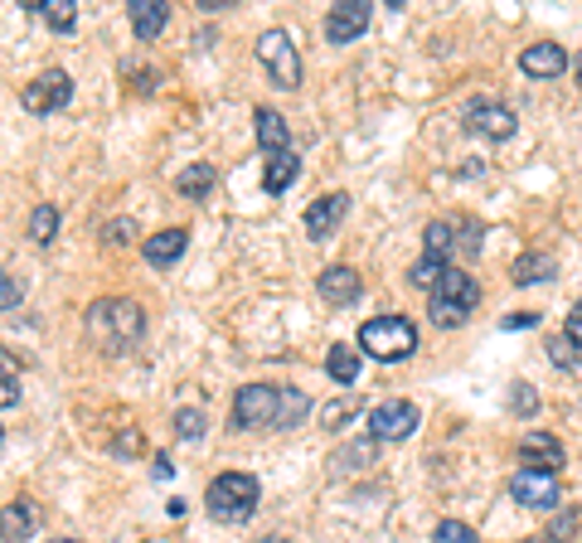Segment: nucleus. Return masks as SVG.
<instances>
[{
  "label": "nucleus",
  "instance_id": "nucleus-5",
  "mask_svg": "<svg viewBox=\"0 0 582 543\" xmlns=\"http://www.w3.org/2000/svg\"><path fill=\"white\" fill-rule=\"evenodd\" d=\"M282 418V389L272 383H248L233 393V432H268Z\"/></svg>",
  "mask_w": 582,
  "mask_h": 543
},
{
  "label": "nucleus",
  "instance_id": "nucleus-35",
  "mask_svg": "<svg viewBox=\"0 0 582 543\" xmlns=\"http://www.w3.org/2000/svg\"><path fill=\"white\" fill-rule=\"evenodd\" d=\"M514 399H510V408L514 413H539V399H534V389H524V383H514Z\"/></svg>",
  "mask_w": 582,
  "mask_h": 543
},
{
  "label": "nucleus",
  "instance_id": "nucleus-12",
  "mask_svg": "<svg viewBox=\"0 0 582 543\" xmlns=\"http://www.w3.org/2000/svg\"><path fill=\"white\" fill-rule=\"evenodd\" d=\"M520 471H563V442L553 432H524L520 442Z\"/></svg>",
  "mask_w": 582,
  "mask_h": 543
},
{
  "label": "nucleus",
  "instance_id": "nucleus-37",
  "mask_svg": "<svg viewBox=\"0 0 582 543\" xmlns=\"http://www.w3.org/2000/svg\"><path fill=\"white\" fill-rule=\"evenodd\" d=\"M529 325H539V311H514V315H505V330H529Z\"/></svg>",
  "mask_w": 582,
  "mask_h": 543
},
{
  "label": "nucleus",
  "instance_id": "nucleus-8",
  "mask_svg": "<svg viewBox=\"0 0 582 543\" xmlns=\"http://www.w3.org/2000/svg\"><path fill=\"white\" fill-rule=\"evenodd\" d=\"M461 122H466V131H475V137H491V141H510L514 137V112L505 108V102H495V98H471L466 112H461Z\"/></svg>",
  "mask_w": 582,
  "mask_h": 543
},
{
  "label": "nucleus",
  "instance_id": "nucleus-21",
  "mask_svg": "<svg viewBox=\"0 0 582 543\" xmlns=\"http://www.w3.org/2000/svg\"><path fill=\"white\" fill-rule=\"evenodd\" d=\"M301 175V161H297V151H287V155H272L268 170H262V190L268 194H282L291 180Z\"/></svg>",
  "mask_w": 582,
  "mask_h": 543
},
{
  "label": "nucleus",
  "instance_id": "nucleus-29",
  "mask_svg": "<svg viewBox=\"0 0 582 543\" xmlns=\"http://www.w3.org/2000/svg\"><path fill=\"white\" fill-rule=\"evenodd\" d=\"M204 428H209V422H204L200 408H180V413H175V436H180V442H200Z\"/></svg>",
  "mask_w": 582,
  "mask_h": 543
},
{
  "label": "nucleus",
  "instance_id": "nucleus-17",
  "mask_svg": "<svg viewBox=\"0 0 582 543\" xmlns=\"http://www.w3.org/2000/svg\"><path fill=\"white\" fill-rule=\"evenodd\" d=\"M520 69L524 78H563L568 54H563V44H529L520 54Z\"/></svg>",
  "mask_w": 582,
  "mask_h": 543
},
{
  "label": "nucleus",
  "instance_id": "nucleus-40",
  "mask_svg": "<svg viewBox=\"0 0 582 543\" xmlns=\"http://www.w3.org/2000/svg\"><path fill=\"white\" fill-rule=\"evenodd\" d=\"M151 475H155V481H165V475H175V471H170V456H155V471H151Z\"/></svg>",
  "mask_w": 582,
  "mask_h": 543
},
{
  "label": "nucleus",
  "instance_id": "nucleus-22",
  "mask_svg": "<svg viewBox=\"0 0 582 543\" xmlns=\"http://www.w3.org/2000/svg\"><path fill=\"white\" fill-rule=\"evenodd\" d=\"M456 229H461V223H452V219H432L428 233H422V238H428V258H442V262L452 258L456 248H461L456 243Z\"/></svg>",
  "mask_w": 582,
  "mask_h": 543
},
{
  "label": "nucleus",
  "instance_id": "nucleus-33",
  "mask_svg": "<svg viewBox=\"0 0 582 543\" xmlns=\"http://www.w3.org/2000/svg\"><path fill=\"white\" fill-rule=\"evenodd\" d=\"M573 529H578V514L568 510V514H559V520L549 524V534L539 539V543H568V539H573Z\"/></svg>",
  "mask_w": 582,
  "mask_h": 543
},
{
  "label": "nucleus",
  "instance_id": "nucleus-43",
  "mask_svg": "<svg viewBox=\"0 0 582 543\" xmlns=\"http://www.w3.org/2000/svg\"><path fill=\"white\" fill-rule=\"evenodd\" d=\"M268 543H282V539H268Z\"/></svg>",
  "mask_w": 582,
  "mask_h": 543
},
{
  "label": "nucleus",
  "instance_id": "nucleus-19",
  "mask_svg": "<svg viewBox=\"0 0 582 543\" xmlns=\"http://www.w3.org/2000/svg\"><path fill=\"white\" fill-rule=\"evenodd\" d=\"M34 524H39L34 500H10V505H6V524H0V539H6V543H20V539L34 534Z\"/></svg>",
  "mask_w": 582,
  "mask_h": 543
},
{
  "label": "nucleus",
  "instance_id": "nucleus-38",
  "mask_svg": "<svg viewBox=\"0 0 582 543\" xmlns=\"http://www.w3.org/2000/svg\"><path fill=\"white\" fill-rule=\"evenodd\" d=\"M563 335H573V340L582 344V301H578L573 311H568V325H563Z\"/></svg>",
  "mask_w": 582,
  "mask_h": 543
},
{
  "label": "nucleus",
  "instance_id": "nucleus-7",
  "mask_svg": "<svg viewBox=\"0 0 582 543\" xmlns=\"http://www.w3.org/2000/svg\"><path fill=\"white\" fill-rule=\"evenodd\" d=\"M69 98H73V78L63 73V69H49V73H39L34 83H24V88H20V108H24V112H34V117L69 108Z\"/></svg>",
  "mask_w": 582,
  "mask_h": 543
},
{
  "label": "nucleus",
  "instance_id": "nucleus-28",
  "mask_svg": "<svg viewBox=\"0 0 582 543\" xmlns=\"http://www.w3.org/2000/svg\"><path fill=\"white\" fill-rule=\"evenodd\" d=\"M54 233H59V209L39 204L30 214V238H34V243H54Z\"/></svg>",
  "mask_w": 582,
  "mask_h": 543
},
{
  "label": "nucleus",
  "instance_id": "nucleus-3",
  "mask_svg": "<svg viewBox=\"0 0 582 543\" xmlns=\"http://www.w3.org/2000/svg\"><path fill=\"white\" fill-rule=\"evenodd\" d=\"M360 350L379 364H399L418 350V325L408 315H374L360 325Z\"/></svg>",
  "mask_w": 582,
  "mask_h": 543
},
{
  "label": "nucleus",
  "instance_id": "nucleus-14",
  "mask_svg": "<svg viewBox=\"0 0 582 543\" xmlns=\"http://www.w3.org/2000/svg\"><path fill=\"white\" fill-rule=\"evenodd\" d=\"M253 122H258V145H262V155H287L291 151V127H287V117L277 112V108H258L253 112Z\"/></svg>",
  "mask_w": 582,
  "mask_h": 543
},
{
  "label": "nucleus",
  "instance_id": "nucleus-25",
  "mask_svg": "<svg viewBox=\"0 0 582 543\" xmlns=\"http://www.w3.org/2000/svg\"><path fill=\"white\" fill-rule=\"evenodd\" d=\"M30 10H39V16L49 20V30H59V34H69L73 20H78L73 0H30Z\"/></svg>",
  "mask_w": 582,
  "mask_h": 543
},
{
  "label": "nucleus",
  "instance_id": "nucleus-6",
  "mask_svg": "<svg viewBox=\"0 0 582 543\" xmlns=\"http://www.w3.org/2000/svg\"><path fill=\"white\" fill-rule=\"evenodd\" d=\"M258 59H262V69L272 73V83L282 92L301 88V54H297V39H291L287 30H262L258 34Z\"/></svg>",
  "mask_w": 582,
  "mask_h": 543
},
{
  "label": "nucleus",
  "instance_id": "nucleus-42",
  "mask_svg": "<svg viewBox=\"0 0 582 543\" xmlns=\"http://www.w3.org/2000/svg\"><path fill=\"white\" fill-rule=\"evenodd\" d=\"M54 543H73V539H54Z\"/></svg>",
  "mask_w": 582,
  "mask_h": 543
},
{
  "label": "nucleus",
  "instance_id": "nucleus-18",
  "mask_svg": "<svg viewBox=\"0 0 582 543\" xmlns=\"http://www.w3.org/2000/svg\"><path fill=\"white\" fill-rule=\"evenodd\" d=\"M165 20H170L165 0H137V6H131V30H137L141 44H151V39L165 30Z\"/></svg>",
  "mask_w": 582,
  "mask_h": 543
},
{
  "label": "nucleus",
  "instance_id": "nucleus-16",
  "mask_svg": "<svg viewBox=\"0 0 582 543\" xmlns=\"http://www.w3.org/2000/svg\"><path fill=\"white\" fill-rule=\"evenodd\" d=\"M315 291H321V301H330V306H350V301L360 296V272L345 268V262H340V268H325Z\"/></svg>",
  "mask_w": 582,
  "mask_h": 543
},
{
  "label": "nucleus",
  "instance_id": "nucleus-10",
  "mask_svg": "<svg viewBox=\"0 0 582 543\" xmlns=\"http://www.w3.org/2000/svg\"><path fill=\"white\" fill-rule=\"evenodd\" d=\"M345 214H350V194L345 190H330V194H321V200H311V209H307V238H311V243H325V238L345 223Z\"/></svg>",
  "mask_w": 582,
  "mask_h": 543
},
{
  "label": "nucleus",
  "instance_id": "nucleus-2",
  "mask_svg": "<svg viewBox=\"0 0 582 543\" xmlns=\"http://www.w3.org/2000/svg\"><path fill=\"white\" fill-rule=\"evenodd\" d=\"M475 301H481V282H475L471 272H461V268H446L442 282L428 291V315L442 330H456V325L471 321Z\"/></svg>",
  "mask_w": 582,
  "mask_h": 543
},
{
  "label": "nucleus",
  "instance_id": "nucleus-23",
  "mask_svg": "<svg viewBox=\"0 0 582 543\" xmlns=\"http://www.w3.org/2000/svg\"><path fill=\"white\" fill-rule=\"evenodd\" d=\"M325 374L350 389V383L360 379V354H354L350 344H330V354H325Z\"/></svg>",
  "mask_w": 582,
  "mask_h": 543
},
{
  "label": "nucleus",
  "instance_id": "nucleus-31",
  "mask_svg": "<svg viewBox=\"0 0 582 543\" xmlns=\"http://www.w3.org/2000/svg\"><path fill=\"white\" fill-rule=\"evenodd\" d=\"M549 360L559 369H578V340L573 335H549Z\"/></svg>",
  "mask_w": 582,
  "mask_h": 543
},
{
  "label": "nucleus",
  "instance_id": "nucleus-4",
  "mask_svg": "<svg viewBox=\"0 0 582 543\" xmlns=\"http://www.w3.org/2000/svg\"><path fill=\"white\" fill-rule=\"evenodd\" d=\"M258 495H262V485H258L248 471H223V475H214V481H209L204 505H209V514H214V520L238 524V520H248V514L258 510Z\"/></svg>",
  "mask_w": 582,
  "mask_h": 543
},
{
  "label": "nucleus",
  "instance_id": "nucleus-9",
  "mask_svg": "<svg viewBox=\"0 0 582 543\" xmlns=\"http://www.w3.org/2000/svg\"><path fill=\"white\" fill-rule=\"evenodd\" d=\"M369 432L379 436V442H403V436L418 432V408L393 399V403H379L374 413H369Z\"/></svg>",
  "mask_w": 582,
  "mask_h": 543
},
{
  "label": "nucleus",
  "instance_id": "nucleus-20",
  "mask_svg": "<svg viewBox=\"0 0 582 543\" xmlns=\"http://www.w3.org/2000/svg\"><path fill=\"white\" fill-rule=\"evenodd\" d=\"M214 165L209 161H194V165H184L180 175H175V190L184 194V200H209V194H214Z\"/></svg>",
  "mask_w": 582,
  "mask_h": 543
},
{
  "label": "nucleus",
  "instance_id": "nucleus-15",
  "mask_svg": "<svg viewBox=\"0 0 582 543\" xmlns=\"http://www.w3.org/2000/svg\"><path fill=\"white\" fill-rule=\"evenodd\" d=\"M184 248H190V233H184V229H165V233L146 238L141 258L151 262V268H175V262L184 258Z\"/></svg>",
  "mask_w": 582,
  "mask_h": 543
},
{
  "label": "nucleus",
  "instance_id": "nucleus-39",
  "mask_svg": "<svg viewBox=\"0 0 582 543\" xmlns=\"http://www.w3.org/2000/svg\"><path fill=\"white\" fill-rule=\"evenodd\" d=\"M127 233H131V223H112V229H108V243H127Z\"/></svg>",
  "mask_w": 582,
  "mask_h": 543
},
{
  "label": "nucleus",
  "instance_id": "nucleus-41",
  "mask_svg": "<svg viewBox=\"0 0 582 543\" xmlns=\"http://www.w3.org/2000/svg\"><path fill=\"white\" fill-rule=\"evenodd\" d=\"M578 83H582V59H578Z\"/></svg>",
  "mask_w": 582,
  "mask_h": 543
},
{
  "label": "nucleus",
  "instance_id": "nucleus-24",
  "mask_svg": "<svg viewBox=\"0 0 582 543\" xmlns=\"http://www.w3.org/2000/svg\"><path fill=\"white\" fill-rule=\"evenodd\" d=\"M553 272H559V268H553V258L549 253H524L520 262H514V282H520V286H529V282H549V276Z\"/></svg>",
  "mask_w": 582,
  "mask_h": 543
},
{
  "label": "nucleus",
  "instance_id": "nucleus-27",
  "mask_svg": "<svg viewBox=\"0 0 582 543\" xmlns=\"http://www.w3.org/2000/svg\"><path fill=\"white\" fill-rule=\"evenodd\" d=\"M311 413V399L301 389H282V418H277V428H301V418Z\"/></svg>",
  "mask_w": 582,
  "mask_h": 543
},
{
  "label": "nucleus",
  "instance_id": "nucleus-11",
  "mask_svg": "<svg viewBox=\"0 0 582 543\" xmlns=\"http://www.w3.org/2000/svg\"><path fill=\"white\" fill-rule=\"evenodd\" d=\"M510 495L520 500L524 510H553V505H559V475H549V471H514Z\"/></svg>",
  "mask_w": 582,
  "mask_h": 543
},
{
  "label": "nucleus",
  "instance_id": "nucleus-26",
  "mask_svg": "<svg viewBox=\"0 0 582 543\" xmlns=\"http://www.w3.org/2000/svg\"><path fill=\"white\" fill-rule=\"evenodd\" d=\"M442 276H446V262H442V258H428V253H422L413 268H408V282L422 286V291H432L436 282H442Z\"/></svg>",
  "mask_w": 582,
  "mask_h": 543
},
{
  "label": "nucleus",
  "instance_id": "nucleus-30",
  "mask_svg": "<svg viewBox=\"0 0 582 543\" xmlns=\"http://www.w3.org/2000/svg\"><path fill=\"white\" fill-rule=\"evenodd\" d=\"M432 543H481L475 539V529L471 524H461V520H442L432 529Z\"/></svg>",
  "mask_w": 582,
  "mask_h": 543
},
{
  "label": "nucleus",
  "instance_id": "nucleus-32",
  "mask_svg": "<svg viewBox=\"0 0 582 543\" xmlns=\"http://www.w3.org/2000/svg\"><path fill=\"white\" fill-rule=\"evenodd\" d=\"M354 413H360V403H354V399H340V403H325V413H321V422H325L330 432H340V428H345V422H350Z\"/></svg>",
  "mask_w": 582,
  "mask_h": 543
},
{
  "label": "nucleus",
  "instance_id": "nucleus-13",
  "mask_svg": "<svg viewBox=\"0 0 582 543\" xmlns=\"http://www.w3.org/2000/svg\"><path fill=\"white\" fill-rule=\"evenodd\" d=\"M369 30V0H345V6H330L325 16V39L330 44H350Z\"/></svg>",
  "mask_w": 582,
  "mask_h": 543
},
{
  "label": "nucleus",
  "instance_id": "nucleus-34",
  "mask_svg": "<svg viewBox=\"0 0 582 543\" xmlns=\"http://www.w3.org/2000/svg\"><path fill=\"white\" fill-rule=\"evenodd\" d=\"M20 296H24V286L6 272V276H0V306H6V311H16V306H20Z\"/></svg>",
  "mask_w": 582,
  "mask_h": 543
},
{
  "label": "nucleus",
  "instance_id": "nucleus-36",
  "mask_svg": "<svg viewBox=\"0 0 582 543\" xmlns=\"http://www.w3.org/2000/svg\"><path fill=\"white\" fill-rule=\"evenodd\" d=\"M0 403H6V413L20 403V383H16V374H10V369H6V383H0Z\"/></svg>",
  "mask_w": 582,
  "mask_h": 543
},
{
  "label": "nucleus",
  "instance_id": "nucleus-1",
  "mask_svg": "<svg viewBox=\"0 0 582 543\" xmlns=\"http://www.w3.org/2000/svg\"><path fill=\"white\" fill-rule=\"evenodd\" d=\"M141 330H146V311L137 306V301L108 296V301H98V306H88V335L98 340L108 354L131 350V344L141 340Z\"/></svg>",
  "mask_w": 582,
  "mask_h": 543
}]
</instances>
